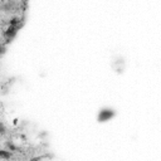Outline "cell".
<instances>
[{"label":"cell","instance_id":"52a82bcc","mask_svg":"<svg viewBox=\"0 0 161 161\" xmlns=\"http://www.w3.org/2000/svg\"><path fill=\"white\" fill-rule=\"evenodd\" d=\"M5 53V47H3V46H0V56L4 54Z\"/></svg>","mask_w":161,"mask_h":161},{"label":"cell","instance_id":"5b68a950","mask_svg":"<svg viewBox=\"0 0 161 161\" xmlns=\"http://www.w3.org/2000/svg\"><path fill=\"white\" fill-rule=\"evenodd\" d=\"M18 24H20V20L18 19V18H13L10 21V25H18Z\"/></svg>","mask_w":161,"mask_h":161},{"label":"cell","instance_id":"7a4b0ae2","mask_svg":"<svg viewBox=\"0 0 161 161\" xmlns=\"http://www.w3.org/2000/svg\"><path fill=\"white\" fill-rule=\"evenodd\" d=\"M20 24H18V25H10L9 28L6 29V32H5V37L8 39V42H11V39H14V37L18 34V30L20 29Z\"/></svg>","mask_w":161,"mask_h":161},{"label":"cell","instance_id":"277c9868","mask_svg":"<svg viewBox=\"0 0 161 161\" xmlns=\"http://www.w3.org/2000/svg\"><path fill=\"white\" fill-rule=\"evenodd\" d=\"M6 146H8V149L10 150V151H16V150H18V147L13 145L11 142H8V144H6Z\"/></svg>","mask_w":161,"mask_h":161},{"label":"cell","instance_id":"3957f363","mask_svg":"<svg viewBox=\"0 0 161 161\" xmlns=\"http://www.w3.org/2000/svg\"><path fill=\"white\" fill-rule=\"evenodd\" d=\"M11 157V154H10V151H8V150H1L0 151V159H5V160H9Z\"/></svg>","mask_w":161,"mask_h":161},{"label":"cell","instance_id":"8992f818","mask_svg":"<svg viewBox=\"0 0 161 161\" xmlns=\"http://www.w3.org/2000/svg\"><path fill=\"white\" fill-rule=\"evenodd\" d=\"M4 133H5V126L0 122V135H4Z\"/></svg>","mask_w":161,"mask_h":161},{"label":"cell","instance_id":"6da1fadb","mask_svg":"<svg viewBox=\"0 0 161 161\" xmlns=\"http://www.w3.org/2000/svg\"><path fill=\"white\" fill-rule=\"evenodd\" d=\"M115 116H116V111L113 108H110V107H106V108L100 110V112L97 115V122L105 123L107 121H111Z\"/></svg>","mask_w":161,"mask_h":161}]
</instances>
